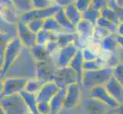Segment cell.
<instances>
[{"label": "cell", "mask_w": 123, "mask_h": 114, "mask_svg": "<svg viewBox=\"0 0 123 114\" xmlns=\"http://www.w3.org/2000/svg\"><path fill=\"white\" fill-rule=\"evenodd\" d=\"M24 47L22 42L18 37L12 38L8 42L3 53L1 55V78L6 77L8 71L13 65L15 62L20 56L22 48Z\"/></svg>", "instance_id": "cell-1"}, {"label": "cell", "mask_w": 123, "mask_h": 114, "mask_svg": "<svg viewBox=\"0 0 123 114\" xmlns=\"http://www.w3.org/2000/svg\"><path fill=\"white\" fill-rule=\"evenodd\" d=\"M113 69L104 68L96 71H84L81 85L84 89L91 91L92 88L104 86L112 77Z\"/></svg>", "instance_id": "cell-2"}, {"label": "cell", "mask_w": 123, "mask_h": 114, "mask_svg": "<svg viewBox=\"0 0 123 114\" xmlns=\"http://www.w3.org/2000/svg\"><path fill=\"white\" fill-rule=\"evenodd\" d=\"M0 107L6 114H25L28 111L21 94L1 97Z\"/></svg>", "instance_id": "cell-3"}, {"label": "cell", "mask_w": 123, "mask_h": 114, "mask_svg": "<svg viewBox=\"0 0 123 114\" xmlns=\"http://www.w3.org/2000/svg\"><path fill=\"white\" fill-rule=\"evenodd\" d=\"M28 78L5 77L1 82V97L21 94L25 91Z\"/></svg>", "instance_id": "cell-4"}, {"label": "cell", "mask_w": 123, "mask_h": 114, "mask_svg": "<svg viewBox=\"0 0 123 114\" xmlns=\"http://www.w3.org/2000/svg\"><path fill=\"white\" fill-rule=\"evenodd\" d=\"M79 49L80 48L76 44H71L66 47L61 48L53 57L57 68L63 69L68 67Z\"/></svg>", "instance_id": "cell-5"}, {"label": "cell", "mask_w": 123, "mask_h": 114, "mask_svg": "<svg viewBox=\"0 0 123 114\" xmlns=\"http://www.w3.org/2000/svg\"><path fill=\"white\" fill-rule=\"evenodd\" d=\"M61 8L59 6L54 5L53 6L44 8V9H32L29 10L26 12L21 14L20 20L22 21L25 23H28V22L35 19H40V20H45L46 18L53 17L55 15V14L61 9Z\"/></svg>", "instance_id": "cell-6"}, {"label": "cell", "mask_w": 123, "mask_h": 114, "mask_svg": "<svg viewBox=\"0 0 123 114\" xmlns=\"http://www.w3.org/2000/svg\"><path fill=\"white\" fill-rule=\"evenodd\" d=\"M60 88H67L70 84L79 82L77 75L70 66L63 69H57L54 74V79Z\"/></svg>", "instance_id": "cell-7"}, {"label": "cell", "mask_w": 123, "mask_h": 114, "mask_svg": "<svg viewBox=\"0 0 123 114\" xmlns=\"http://www.w3.org/2000/svg\"><path fill=\"white\" fill-rule=\"evenodd\" d=\"M81 84L75 82L67 87L63 108L71 109L78 106L81 100Z\"/></svg>", "instance_id": "cell-8"}, {"label": "cell", "mask_w": 123, "mask_h": 114, "mask_svg": "<svg viewBox=\"0 0 123 114\" xmlns=\"http://www.w3.org/2000/svg\"><path fill=\"white\" fill-rule=\"evenodd\" d=\"M94 27V24L85 19H82L76 25V33L79 38V43L77 46L80 49L83 48L88 44L89 40L91 37H92Z\"/></svg>", "instance_id": "cell-9"}, {"label": "cell", "mask_w": 123, "mask_h": 114, "mask_svg": "<svg viewBox=\"0 0 123 114\" xmlns=\"http://www.w3.org/2000/svg\"><path fill=\"white\" fill-rule=\"evenodd\" d=\"M90 95L92 99L113 109H116L120 104L109 94L105 86H99L92 88L91 91H90Z\"/></svg>", "instance_id": "cell-10"}, {"label": "cell", "mask_w": 123, "mask_h": 114, "mask_svg": "<svg viewBox=\"0 0 123 114\" xmlns=\"http://www.w3.org/2000/svg\"><path fill=\"white\" fill-rule=\"evenodd\" d=\"M57 69L54 60L36 62V78L43 82L53 81Z\"/></svg>", "instance_id": "cell-11"}, {"label": "cell", "mask_w": 123, "mask_h": 114, "mask_svg": "<svg viewBox=\"0 0 123 114\" xmlns=\"http://www.w3.org/2000/svg\"><path fill=\"white\" fill-rule=\"evenodd\" d=\"M17 37L21 40L24 47L32 48L36 44V33L28 28L27 24L22 21H19L16 25Z\"/></svg>", "instance_id": "cell-12"}, {"label": "cell", "mask_w": 123, "mask_h": 114, "mask_svg": "<svg viewBox=\"0 0 123 114\" xmlns=\"http://www.w3.org/2000/svg\"><path fill=\"white\" fill-rule=\"evenodd\" d=\"M61 88L54 81H49L44 82L41 90L37 93L36 97L38 102L45 101L50 102L54 97L57 94V93L60 91Z\"/></svg>", "instance_id": "cell-13"}, {"label": "cell", "mask_w": 123, "mask_h": 114, "mask_svg": "<svg viewBox=\"0 0 123 114\" xmlns=\"http://www.w3.org/2000/svg\"><path fill=\"white\" fill-rule=\"evenodd\" d=\"M105 89L118 103H123V86L113 77L110 78L105 84Z\"/></svg>", "instance_id": "cell-14"}, {"label": "cell", "mask_w": 123, "mask_h": 114, "mask_svg": "<svg viewBox=\"0 0 123 114\" xmlns=\"http://www.w3.org/2000/svg\"><path fill=\"white\" fill-rule=\"evenodd\" d=\"M56 40L61 48L66 47L71 44L77 46L79 43V38L76 32L62 31L56 33Z\"/></svg>", "instance_id": "cell-15"}, {"label": "cell", "mask_w": 123, "mask_h": 114, "mask_svg": "<svg viewBox=\"0 0 123 114\" xmlns=\"http://www.w3.org/2000/svg\"><path fill=\"white\" fill-rule=\"evenodd\" d=\"M66 97V88H61L57 94L50 100V104L51 107V114H57L64 106Z\"/></svg>", "instance_id": "cell-16"}, {"label": "cell", "mask_w": 123, "mask_h": 114, "mask_svg": "<svg viewBox=\"0 0 123 114\" xmlns=\"http://www.w3.org/2000/svg\"><path fill=\"white\" fill-rule=\"evenodd\" d=\"M30 53L32 58L36 61V62H45L52 60V56L47 51L45 46L35 44L32 48L30 49Z\"/></svg>", "instance_id": "cell-17"}, {"label": "cell", "mask_w": 123, "mask_h": 114, "mask_svg": "<svg viewBox=\"0 0 123 114\" xmlns=\"http://www.w3.org/2000/svg\"><path fill=\"white\" fill-rule=\"evenodd\" d=\"M83 62H84V60H83V57L82 55V51H81V49H80L69 65L70 68L77 73V77H78V81H79L80 84H81L83 74L84 71Z\"/></svg>", "instance_id": "cell-18"}, {"label": "cell", "mask_w": 123, "mask_h": 114, "mask_svg": "<svg viewBox=\"0 0 123 114\" xmlns=\"http://www.w3.org/2000/svg\"><path fill=\"white\" fill-rule=\"evenodd\" d=\"M118 47L117 42V33H111L100 42L102 50L108 53H116Z\"/></svg>", "instance_id": "cell-19"}, {"label": "cell", "mask_w": 123, "mask_h": 114, "mask_svg": "<svg viewBox=\"0 0 123 114\" xmlns=\"http://www.w3.org/2000/svg\"><path fill=\"white\" fill-rule=\"evenodd\" d=\"M54 18L57 19L60 24L63 30L67 32H76V26L72 23L66 16L64 11L61 8L54 15Z\"/></svg>", "instance_id": "cell-20"}, {"label": "cell", "mask_w": 123, "mask_h": 114, "mask_svg": "<svg viewBox=\"0 0 123 114\" xmlns=\"http://www.w3.org/2000/svg\"><path fill=\"white\" fill-rule=\"evenodd\" d=\"M84 61H91L99 58L101 52L100 46L94 44H87L81 49Z\"/></svg>", "instance_id": "cell-21"}, {"label": "cell", "mask_w": 123, "mask_h": 114, "mask_svg": "<svg viewBox=\"0 0 123 114\" xmlns=\"http://www.w3.org/2000/svg\"><path fill=\"white\" fill-rule=\"evenodd\" d=\"M63 9L64 11L66 16L75 26L83 19L82 12L79 11V9L76 7L74 2L67 5Z\"/></svg>", "instance_id": "cell-22"}, {"label": "cell", "mask_w": 123, "mask_h": 114, "mask_svg": "<svg viewBox=\"0 0 123 114\" xmlns=\"http://www.w3.org/2000/svg\"><path fill=\"white\" fill-rule=\"evenodd\" d=\"M21 95L22 96L28 110L35 114H38V112H37V103H38V101L37 100L36 94H33L31 93L26 92L25 91H23L21 93Z\"/></svg>", "instance_id": "cell-23"}, {"label": "cell", "mask_w": 123, "mask_h": 114, "mask_svg": "<svg viewBox=\"0 0 123 114\" xmlns=\"http://www.w3.org/2000/svg\"><path fill=\"white\" fill-rule=\"evenodd\" d=\"M53 40H56V33L41 29L36 33V44L45 46L49 41Z\"/></svg>", "instance_id": "cell-24"}, {"label": "cell", "mask_w": 123, "mask_h": 114, "mask_svg": "<svg viewBox=\"0 0 123 114\" xmlns=\"http://www.w3.org/2000/svg\"><path fill=\"white\" fill-rule=\"evenodd\" d=\"M105 68V62L103 59L99 56L96 60L91 61H84L83 70L84 71H96Z\"/></svg>", "instance_id": "cell-25"}, {"label": "cell", "mask_w": 123, "mask_h": 114, "mask_svg": "<svg viewBox=\"0 0 123 114\" xmlns=\"http://www.w3.org/2000/svg\"><path fill=\"white\" fill-rule=\"evenodd\" d=\"M44 83V82L41 81V80L37 79V78H28L26 83V85H25V91L26 92L37 95V94L41 90V87L43 86Z\"/></svg>", "instance_id": "cell-26"}, {"label": "cell", "mask_w": 123, "mask_h": 114, "mask_svg": "<svg viewBox=\"0 0 123 114\" xmlns=\"http://www.w3.org/2000/svg\"><path fill=\"white\" fill-rule=\"evenodd\" d=\"M101 17V12L100 11L92 8V6L89 8L87 10L82 12V18L92 23V24L96 25L97 23V21Z\"/></svg>", "instance_id": "cell-27"}, {"label": "cell", "mask_w": 123, "mask_h": 114, "mask_svg": "<svg viewBox=\"0 0 123 114\" xmlns=\"http://www.w3.org/2000/svg\"><path fill=\"white\" fill-rule=\"evenodd\" d=\"M43 29H45V30H48L54 33L64 31L60 25V24L58 23L57 19L54 18V16L50 17V18H48L44 20Z\"/></svg>", "instance_id": "cell-28"}, {"label": "cell", "mask_w": 123, "mask_h": 114, "mask_svg": "<svg viewBox=\"0 0 123 114\" xmlns=\"http://www.w3.org/2000/svg\"><path fill=\"white\" fill-rule=\"evenodd\" d=\"M96 25H98L105 29H106L110 33H117V29H118V25L116 24L112 23V22L104 18L103 17H100V18L97 21V23Z\"/></svg>", "instance_id": "cell-29"}, {"label": "cell", "mask_w": 123, "mask_h": 114, "mask_svg": "<svg viewBox=\"0 0 123 114\" xmlns=\"http://www.w3.org/2000/svg\"><path fill=\"white\" fill-rule=\"evenodd\" d=\"M100 12H101L102 17H103L104 18L110 21V22H112L114 24H116V25H118V24L120 23L116 12L112 9H111L110 8H109L108 6L106 8H103V10H101Z\"/></svg>", "instance_id": "cell-30"}, {"label": "cell", "mask_w": 123, "mask_h": 114, "mask_svg": "<svg viewBox=\"0 0 123 114\" xmlns=\"http://www.w3.org/2000/svg\"><path fill=\"white\" fill-rule=\"evenodd\" d=\"M18 11L21 14L32 9L31 0H12Z\"/></svg>", "instance_id": "cell-31"}, {"label": "cell", "mask_w": 123, "mask_h": 114, "mask_svg": "<svg viewBox=\"0 0 123 114\" xmlns=\"http://www.w3.org/2000/svg\"><path fill=\"white\" fill-rule=\"evenodd\" d=\"M111 33H110L106 29H105L100 26H98V25H95L94 31H93V33H92V37L94 39L101 41L102 40L105 39L106 37L111 34Z\"/></svg>", "instance_id": "cell-32"}, {"label": "cell", "mask_w": 123, "mask_h": 114, "mask_svg": "<svg viewBox=\"0 0 123 114\" xmlns=\"http://www.w3.org/2000/svg\"><path fill=\"white\" fill-rule=\"evenodd\" d=\"M31 2L32 8L35 9H44L54 5L50 0H31Z\"/></svg>", "instance_id": "cell-33"}, {"label": "cell", "mask_w": 123, "mask_h": 114, "mask_svg": "<svg viewBox=\"0 0 123 114\" xmlns=\"http://www.w3.org/2000/svg\"><path fill=\"white\" fill-rule=\"evenodd\" d=\"M121 62L119 61L118 56L116 54V53H110L108 57L105 60V68L108 69H115L116 67Z\"/></svg>", "instance_id": "cell-34"}, {"label": "cell", "mask_w": 123, "mask_h": 114, "mask_svg": "<svg viewBox=\"0 0 123 114\" xmlns=\"http://www.w3.org/2000/svg\"><path fill=\"white\" fill-rule=\"evenodd\" d=\"M44 20H40V19H35L28 22V23H25L27 24L28 28L34 33H38L41 29H43L44 27Z\"/></svg>", "instance_id": "cell-35"}, {"label": "cell", "mask_w": 123, "mask_h": 114, "mask_svg": "<svg viewBox=\"0 0 123 114\" xmlns=\"http://www.w3.org/2000/svg\"><path fill=\"white\" fill-rule=\"evenodd\" d=\"M45 47H46L47 51H48V53L52 56V58L55 56V54L58 52V50L61 49L57 40H53L49 41L48 43L45 45Z\"/></svg>", "instance_id": "cell-36"}, {"label": "cell", "mask_w": 123, "mask_h": 114, "mask_svg": "<svg viewBox=\"0 0 123 114\" xmlns=\"http://www.w3.org/2000/svg\"><path fill=\"white\" fill-rule=\"evenodd\" d=\"M108 7L116 12L119 22H123V8L117 5L115 0H108Z\"/></svg>", "instance_id": "cell-37"}, {"label": "cell", "mask_w": 123, "mask_h": 114, "mask_svg": "<svg viewBox=\"0 0 123 114\" xmlns=\"http://www.w3.org/2000/svg\"><path fill=\"white\" fill-rule=\"evenodd\" d=\"M112 76L123 86V62H120L113 69Z\"/></svg>", "instance_id": "cell-38"}, {"label": "cell", "mask_w": 123, "mask_h": 114, "mask_svg": "<svg viewBox=\"0 0 123 114\" xmlns=\"http://www.w3.org/2000/svg\"><path fill=\"white\" fill-rule=\"evenodd\" d=\"M92 1V0H74V3L80 11L83 12L91 7Z\"/></svg>", "instance_id": "cell-39"}, {"label": "cell", "mask_w": 123, "mask_h": 114, "mask_svg": "<svg viewBox=\"0 0 123 114\" xmlns=\"http://www.w3.org/2000/svg\"><path fill=\"white\" fill-rule=\"evenodd\" d=\"M37 112L38 114H51V107L50 102L41 101L37 103Z\"/></svg>", "instance_id": "cell-40"}, {"label": "cell", "mask_w": 123, "mask_h": 114, "mask_svg": "<svg viewBox=\"0 0 123 114\" xmlns=\"http://www.w3.org/2000/svg\"><path fill=\"white\" fill-rule=\"evenodd\" d=\"M91 6L97 10L101 11L108 6V0H92Z\"/></svg>", "instance_id": "cell-41"}, {"label": "cell", "mask_w": 123, "mask_h": 114, "mask_svg": "<svg viewBox=\"0 0 123 114\" xmlns=\"http://www.w3.org/2000/svg\"><path fill=\"white\" fill-rule=\"evenodd\" d=\"M74 2V0H55V2L54 3V5L59 6L60 8H63L67 5L73 3Z\"/></svg>", "instance_id": "cell-42"}, {"label": "cell", "mask_w": 123, "mask_h": 114, "mask_svg": "<svg viewBox=\"0 0 123 114\" xmlns=\"http://www.w3.org/2000/svg\"><path fill=\"white\" fill-rule=\"evenodd\" d=\"M117 35L123 37V22H121L118 25L117 29Z\"/></svg>", "instance_id": "cell-43"}, {"label": "cell", "mask_w": 123, "mask_h": 114, "mask_svg": "<svg viewBox=\"0 0 123 114\" xmlns=\"http://www.w3.org/2000/svg\"><path fill=\"white\" fill-rule=\"evenodd\" d=\"M114 114H123V103H120L119 106L114 109Z\"/></svg>", "instance_id": "cell-44"}, {"label": "cell", "mask_w": 123, "mask_h": 114, "mask_svg": "<svg viewBox=\"0 0 123 114\" xmlns=\"http://www.w3.org/2000/svg\"><path fill=\"white\" fill-rule=\"evenodd\" d=\"M117 42L118 44V47H120L123 50V37L117 35Z\"/></svg>", "instance_id": "cell-45"}, {"label": "cell", "mask_w": 123, "mask_h": 114, "mask_svg": "<svg viewBox=\"0 0 123 114\" xmlns=\"http://www.w3.org/2000/svg\"><path fill=\"white\" fill-rule=\"evenodd\" d=\"M115 2L118 6L123 8V0H115Z\"/></svg>", "instance_id": "cell-46"}, {"label": "cell", "mask_w": 123, "mask_h": 114, "mask_svg": "<svg viewBox=\"0 0 123 114\" xmlns=\"http://www.w3.org/2000/svg\"><path fill=\"white\" fill-rule=\"evenodd\" d=\"M25 114H35V113H32V112H31V111H27L26 113H25Z\"/></svg>", "instance_id": "cell-47"}, {"label": "cell", "mask_w": 123, "mask_h": 114, "mask_svg": "<svg viewBox=\"0 0 123 114\" xmlns=\"http://www.w3.org/2000/svg\"><path fill=\"white\" fill-rule=\"evenodd\" d=\"M0 114H6V113L4 112V111L2 110V109H1V110H0Z\"/></svg>", "instance_id": "cell-48"}, {"label": "cell", "mask_w": 123, "mask_h": 114, "mask_svg": "<svg viewBox=\"0 0 123 114\" xmlns=\"http://www.w3.org/2000/svg\"><path fill=\"white\" fill-rule=\"evenodd\" d=\"M50 1H51V2H52L54 3V2H55V0H50Z\"/></svg>", "instance_id": "cell-49"}]
</instances>
